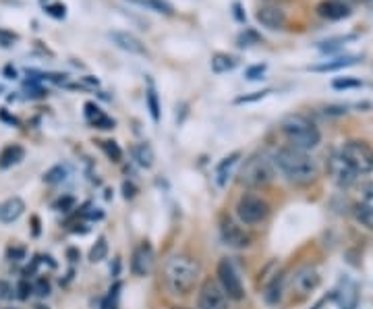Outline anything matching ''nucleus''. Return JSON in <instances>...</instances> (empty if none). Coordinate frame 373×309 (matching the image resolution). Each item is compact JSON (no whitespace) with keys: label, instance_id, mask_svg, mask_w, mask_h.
Segmentation results:
<instances>
[{"label":"nucleus","instance_id":"obj_29","mask_svg":"<svg viewBox=\"0 0 373 309\" xmlns=\"http://www.w3.org/2000/svg\"><path fill=\"white\" fill-rule=\"evenodd\" d=\"M357 197H359V204L373 208V181H363L357 187Z\"/></svg>","mask_w":373,"mask_h":309},{"label":"nucleus","instance_id":"obj_7","mask_svg":"<svg viewBox=\"0 0 373 309\" xmlns=\"http://www.w3.org/2000/svg\"><path fill=\"white\" fill-rule=\"evenodd\" d=\"M216 276H218V285L224 291V295L230 299V301H243L245 299V287H243V280L234 268V264L230 259H220L218 262V268H216Z\"/></svg>","mask_w":373,"mask_h":309},{"label":"nucleus","instance_id":"obj_16","mask_svg":"<svg viewBox=\"0 0 373 309\" xmlns=\"http://www.w3.org/2000/svg\"><path fill=\"white\" fill-rule=\"evenodd\" d=\"M336 299H338L340 309H357L359 308V285L351 278H344L336 293Z\"/></svg>","mask_w":373,"mask_h":309},{"label":"nucleus","instance_id":"obj_20","mask_svg":"<svg viewBox=\"0 0 373 309\" xmlns=\"http://www.w3.org/2000/svg\"><path fill=\"white\" fill-rule=\"evenodd\" d=\"M359 63V56H342V59H334V61H328L323 65H315L311 67V71H317V73H328V71H340V69H347V67H353Z\"/></svg>","mask_w":373,"mask_h":309},{"label":"nucleus","instance_id":"obj_42","mask_svg":"<svg viewBox=\"0 0 373 309\" xmlns=\"http://www.w3.org/2000/svg\"><path fill=\"white\" fill-rule=\"evenodd\" d=\"M15 42H17V36H15V33H10V31H4V29H0V46L8 48V46H13Z\"/></svg>","mask_w":373,"mask_h":309},{"label":"nucleus","instance_id":"obj_10","mask_svg":"<svg viewBox=\"0 0 373 309\" xmlns=\"http://www.w3.org/2000/svg\"><path fill=\"white\" fill-rule=\"evenodd\" d=\"M291 285H293V291H297L298 295L307 297L321 285V274H319V270L315 266L305 264L293 274V282Z\"/></svg>","mask_w":373,"mask_h":309},{"label":"nucleus","instance_id":"obj_32","mask_svg":"<svg viewBox=\"0 0 373 309\" xmlns=\"http://www.w3.org/2000/svg\"><path fill=\"white\" fill-rule=\"evenodd\" d=\"M272 89H261V91H253V93H245V96H238L234 100V104H251V102H259L264 100L266 96H270Z\"/></svg>","mask_w":373,"mask_h":309},{"label":"nucleus","instance_id":"obj_9","mask_svg":"<svg viewBox=\"0 0 373 309\" xmlns=\"http://www.w3.org/2000/svg\"><path fill=\"white\" fill-rule=\"evenodd\" d=\"M197 308L199 309H228V297L224 295L220 285L216 280H206L197 295Z\"/></svg>","mask_w":373,"mask_h":309},{"label":"nucleus","instance_id":"obj_22","mask_svg":"<svg viewBox=\"0 0 373 309\" xmlns=\"http://www.w3.org/2000/svg\"><path fill=\"white\" fill-rule=\"evenodd\" d=\"M210 67H212V71H214L216 75H222V73H228V71H232V69L236 67V59L230 56V54L218 52V54L212 56Z\"/></svg>","mask_w":373,"mask_h":309},{"label":"nucleus","instance_id":"obj_26","mask_svg":"<svg viewBox=\"0 0 373 309\" xmlns=\"http://www.w3.org/2000/svg\"><path fill=\"white\" fill-rule=\"evenodd\" d=\"M146 102H148V110L151 121H153V123H160V100H158V93H155L153 83H149L148 93H146Z\"/></svg>","mask_w":373,"mask_h":309},{"label":"nucleus","instance_id":"obj_6","mask_svg":"<svg viewBox=\"0 0 373 309\" xmlns=\"http://www.w3.org/2000/svg\"><path fill=\"white\" fill-rule=\"evenodd\" d=\"M340 154L355 168V172L359 176L373 172V148L367 142H363V140H351V142H347L342 146Z\"/></svg>","mask_w":373,"mask_h":309},{"label":"nucleus","instance_id":"obj_48","mask_svg":"<svg viewBox=\"0 0 373 309\" xmlns=\"http://www.w3.org/2000/svg\"><path fill=\"white\" fill-rule=\"evenodd\" d=\"M87 218H91V220H102V218H104V212H102L100 208H96V212H87Z\"/></svg>","mask_w":373,"mask_h":309},{"label":"nucleus","instance_id":"obj_36","mask_svg":"<svg viewBox=\"0 0 373 309\" xmlns=\"http://www.w3.org/2000/svg\"><path fill=\"white\" fill-rule=\"evenodd\" d=\"M83 108H85V119L89 121V125H91L93 121H98L100 116H104V110H102L98 104H93V102H87Z\"/></svg>","mask_w":373,"mask_h":309},{"label":"nucleus","instance_id":"obj_1","mask_svg":"<svg viewBox=\"0 0 373 309\" xmlns=\"http://www.w3.org/2000/svg\"><path fill=\"white\" fill-rule=\"evenodd\" d=\"M199 280V264L187 253H172L164 264V285L170 295H189Z\"/></svg>","mask_w":373,"mask_h":309},{"label":"nucleus","instance_id":"obj_23","mask_svg":"<svg viewBox=\"0 0 373 309\" xmlns=\"http://www.w3.org/2000/svg\"><path fill=\"white\" fill-rule=\"evenodd\" d=\"M351 210H353V218L357 220V225H361L367 231H373V208L365 204H355Z\"/></svg>","mask_w":373,"mask_h":309},{"label":"nucleus","instance_id":"obj_11","mask_svg":"<svg viewBox=\"0 0 373 309\" xmlns=\"http://www.w3.org/2000/svg\"><path fill=\"white\" fill-rule=\"evenodd\" d=\"M220 236H222L224 245H228L230 249H247L253 241L251 232L243 229V225H238L230 218L220 225Z\"/></svg>","mask_w":373,"mask_h":309},{"label":"nucleus","instance_id":"obj_15","mask_svg":"<svg viewBox=\"0 0 373 309\" xmlns=\"http://www.w3.org/2000/svg\"><path fill=\"white\" fill-rule=\"evenodd\" d=\"M351 6L344 2V0H323L319 6H317V15L328 19V21H340V19H347L351 17Z\"/></svg>","mask_w":373,"mask_h":309},{"label":"nucleus","instance_id":"obj_35","mask_svg":"<svg viewBox=\"0 0 373 309\" xmlns=\"http://www.w3.org/2000/svg\"><path fill=\"white\" fill-rule=\"evenodd\" d=\"M363 83L359 79L353 77H344V79H334L332 81V87L334 89H355V87H361Z\"/></svg>","mask_w":373,"mask_h":309},{"label":"nucleus","instance_id":"obj_38","mask_svg":"<svg viewBox=\"0 0 373 309\" xmlns=\"http://www.w3.org/2000/svg\"><path fill=\"white\" fill-rule=\"evenodd\" d=\"M33 293V287L27 282V280H21L19 285H17V297L21 299V301H25V299H29V295Z\"/></svg>","mask_w":373,"mask_h":309},{"label":"nucleus","instance_id":"obj_4","mask_svg":"<svg viewBox=\"0 0 373 309\" xmlns=\"http://www.w3.org/2000/svg\"><path fill=\"white\" fill-rule=\"evenodd\" d=\"M276 176V166L268 154L249 156L245 164L238 170V183L247 189H264L268 187Z\"/></svg>","mask_w":373,"mask_h":309},{"label":"nucleus","instance_id":"obj_27","mask_svg":"<svg viewBox=\"0 0 373 309\" xmlns=\"http://www.w3.org/2000/svg\"><path fill=\"white\" fill-rule=\"evenodd\" d=\"M129 2H135V4H142V6H148L155 13H162V15H172L174 13V6L166 0H129Z\"/></svg>","mask_w":373,"mask_h":309},{"label":"nucleus","instance_id":"obj_13","mask_svg":"<svg viewBox=\"0 0 373 309\" xmlns=\"http://www.w3.org/2000/svg\"><path fill=\"white\" fill-rule=\"evenodd\" d=\"M153 262H155V253L149 241L139 243L133 249V257H131V272L139 278L148 276L149 272L153 270Z\"/></svg>","mask_w":373,"mask_h":309},{"label":"nucleus","instance_id":"obj_46","mask_svg":"<svg viewBox=\"0 0 373 309\" xmlns=\"http://www.w3.org/2000/svg\"><path fill=\"white\" fill-rule=\"evenodd\" d=\"M326 114H347V106H330L326 108Z\"/></svg>","mask_w":373,"mask_h":309},{"label":"nucleus","instance_id":"obj_52","mask_svg":"<svg viewBox=\"0 0 373 309\" xmlns=\"http://www.w3.org/2000/svg\"><path fill=\"white\" fill-rule=\"evenodd\" d=\"M176 309H178V308H176Z\"/></svg>","mask_w":373,"mask_h":309},{"label":"nucleus","instance_id":"obj_50","mask_svg":"<svg viewBox=\"0 0 373 309\" xmlns=\"http://www.w3.org/2000/svg\"><path fill=\"white\" fill-rule=\"evenodd\" d=\"M361 2H365V4H373V0H361Z\"/></svg>","mask_w":373,"mask_h":309},{"label":"nucleus","instance_id":"obj_17","mask_svg":"<svg viewBox=\"0 0 373 309\" xmlns=\"http://www.w3.org/2000/svg\"><path fill=\"white\" fill-rule=\"evenodd\" d=\"M284 285H287V276L280 272V274H274L270 278V282L266 285L264 289V299L268 306H278L284 297Z\"/></svg>","mask_w":373,"mask_h":309},{"label":"nucleus","instance_id":"obj_49","mask_svg":"<svg viewBox=\"0 0 373 309\" xmlns=\"http://www.w3.org/2000/svg\"><path fill=\"white\" fill-rule=\"evenodd\" d=\"M69 257H71V262H77V257H79V251H75V249H69Z\"/></svg>","mask_w":373,"mask_h":309},{"label":"nucleus","instance_id":"obj_43","mask_svg":"<svg viewBox=\"0 0 373 309\" xmlns=\"http://www.w3.org/2000/svg\"><path fill=\"white\" fill-rule=\"evenodd\" d=\"M46 10H48V15H52V17H56V19H63V17H65L67 6H65V4H50Z\"/></svg>","mask_w":373,"mask_h":309},{"label":"nucleus","instance_id":"obj_31","mask_svg":"<svg viewBox=\"0 0 373 309\" xmlns=\"http://www.w3.org/2000/svg\"><path fill=\"white\" fill-rule=\"evenodd\" d=\"M351 40H357V36H355V33H349V36L332 38V40H328V42H321V44H319V48L330 52V50H336V48H340L342 44H347V42H351Z\"/></svg>","mask_w":373,"mask_h":309},{"label":"nucleus","instance_id":"obj_30","mask_svg":"<svg viewBox=\"0 0 373 309\" xmlns=\"http://www.w3.org/2000/svg\"><path fill=\"white\" fill-rule=\"evenodd\" d=\"M100 148L104 150V154L108 156L112 162H121V160H123V150L119 148V144H116V142H112V140L100 142Z\"/></svg>","mask_w":373,"mask_h":309},{"label":"nucleus","instance_id":"obj_3","mask_svg":"<svg viewBox=\"0 0 373 309\" xmlns=\"http://www.w3.org/2000/svg\"><path fill=\"white\" fill-rule=\"evenodd\" d=\"M280 131L287 137L289 146L303 150V152L315 150L321 142V133H319L317 125L311 119H307L305 114H287L280 121Z\"/></svg>","mask_w":373,"mask_h":309},{"label":"nucleus","instance_id":"obj_21","mask_svg":"<svg viewBox=\"0 0 373 309\" xmlns=\"http://www.w3.org/2000/svg\"><path fill=\"white\" fill-rule=\"evenodd\" d=\"M25 158V150L17 144L13 146H6L2 152H0V168H10L15 164H19L21 160Z\"/></svg>","mask_w":373,"mask_h":309},{"label":"nucleus","instance_id":"obj_5","mask_svg":"<svg viewBox=\"0 0 373 309\" xmlns=\"http://www.w3.org/2000/svg\"><path fill=\"white\" fill-rule=\"evenodd\" d=\"M234 212H236V218H238L241 225L255 227V225H261L270 216V204L264 197H259V195L245 193L236 202Z\"/></svg>","mask_w":373,"mask_h":309},{"label":"nucleus","instance_id":"obj_18","mask_svg":"<svg viewBox=\"0 0 373 309\" xmlns=\"http://www.w3.org/2000/svg\"><path fill=\"white\" fill-rule=\"evenodd\" d=\"M25 212V202L17 195L8 197L2 206H0V223L4 225H13L15 220L21 218V214Z\"/></svg>","mask_w":373,"mask_h":309},{"label":"nucleus","instance_id":"obj_8","mask_svg":"<svg viewBox=\"0 0 373 309\" xmlns=\"http://www.w3.org/2000/svg\"><path fill=\"white\" fill-rule=\"evenodd\" d=\"M326 168H328V174H330L332 183L338 185L340 189H349V187H353V185L359 181V174H357L355 168L342 158L340 152L328 156Z\"/></svg>","mask_w":373,"mask_h":309},{"label":"nucleus","instance_id":"obj_19","mask_svg":"<svg viewBox=\"0 0 373 309\" xmlns=\"http://www.w3.org/2000/svg\"><path fill=\"white\" fill-rule=\"evenodd\" d=\"M241 156H243L241 152H232V154H228L218 162V166H216V183H218L220 187H224V185L228 183V179H230V174H232V168L238 164Z\"/></svg>","mask_w":373,"mask_h":309},{"label":"nucleus","instance_id":"obj_39","mask_svg":"<svg viewBox=\"0 0 373 309\" xmlns=\"http://www.w3.org/2000/svg\"><path fill=\"white\" fill-rule=\"evenodd\" d=\"M33 293H38L40 297H48L50 295V282L46 278H40L33 287Z\"/></svg>","mask_w":373,"mask_h":309},{"label":"nucleus","instance_id":"obj_25","mask_svg":"<svg viewBox=\"0 0 373 309\" xmlns=\"http://www.w3.org/2000/svg\"><path fill=\"white\" fill-rule=\"evenodd\" d=\"M106 257H108V241H106V236H98V241L89 249V262L98 264Z\"/></svg>","mask_w":373,"mask_h":309},{"label":"nucleus","instance_id":"obj_40","mask_svg":"<svg viewBox=\"0 0 373 309\" xmlns=\"http://www.w3.org/2000/svg\"><path fill=\"white\" fill-rule=\"evenodd\" d=\"M73 206H75L73 195H65V197H61V199L56 202V210H61V212H69V210H73Z\"/></svg>","mask_w":373,"mask_h":309},{"label":"nucleus","instance_id":"obj_44","mask_svg":"<svg viewBox=\"0 0 373 309\" xmlns=\"http://www.w3.org/2000/svg\"><path fill=\"white\" fill-rule=\"evenodd\" d=\"M123 195H125V199H133L137 195V187L131 181H125L123 183Z\"/></svg>","mask_w":373,"mask_h":309},{"label":"nucleus","instance_id":"obj_37","mask_svg":"<svg viewBox=\"0 0 373 309\" xmlns=\"http://www.w3.org/2000/svg\"><path fill=\"white\" fill-rule=\"evenodd\" d=\"M266 69H268V65H251V67H247L245 77L249 79V81H257V79L264 77Z\"/></svg>","mask_w":373,"mask_h":309},{"label":"nucleus","instance_id":"obj_2","mask_svg":"<svg viewBox=\"0 0 373 309\" xmlns=\"http://www.w3.org/2000/svg\"><path fill=\"white\" fill-rule=\"evenodd\" d=\"M272 162L293 185H309L319 174L317 162L309 156V152L297 150L293 146L278 148L274 152Z\"/></svg>","mask_w":373,"mask_h":309},{"label":"nucleus","instance_id":"obj_45","mask_svg":"<svg viewBox=\"0 0 373 309\" xmlns=\"http://www.w3.org/2000/svg\"><path fill=\"white\" fill-rule=\"evenodd\" d=\"M8 257L10 259H23L25 257V249L23 247H8Z\"/></svg>","mask_w":373,"mask_h":309},{"label":"nucleus","instance_id":"obj_47","mask_svg":"<svg viewBox=\"0 0 373 309\" xmlns=\"http://www.w3.org/2000/svg\"><path fill=\"white\" fill-rule=\"evenodd\" d=\"M232 8H234V17H236V21H245V15L241 13V10H243V8H241V4H238V2H234V4H232Z\"/></svg>","mask_w":373,"mask_h":309},{"label":"nucleus","instance_id":"obj_24","mask_svg":"<svg viewBox=\"0 0 373 309\" xmlns=\"http://www.w3.org/2000/svg\"><path fill=\"white\" fill-rule=\"evenodd\" d=\"M133 158H135V162H137L139 166H144V168H151V166H153V160H155L153 150H151V146H148V144H137V146H133Z\"/></svg>","mask_w":373,"mask_h":309},{"label":"nucleus","instance_id":"obj_28","mask_svg":"<svg viewBox=\"0 0 373 309\" xmlns=\"http://www.w3.org/2000/svg\"><path fill=\"white\" fill-rule=\"evenodd\" d=\"M67 174H69V168L63 166V164H56V166H52V168L44 174V183H48V185L63 183V181L67 179Z\"/></svg>","mask_w":373,"mask_h":309},{"label":"nucleus","instance_id":"obj_12","mask_svg":"<svg viewBox=\"0 0 373 309\" xmlns=\"http://www.w3.org/2000/svg\"><path fill=\"white\" fill-rule=\"evenodd\" d=\"M255 19L259 21L261 27H266L270 31H282L289 23L287 13L276 4H261L255 13Z\"/></svg>","mask_w":373,"mask_h":309},{"label":"nucleus","instance_id":"obj_34","mask_svg":"<svg viewBox=\"0 0 373 309\" xmlns=\"http://www.w3.org/2000/svg\"><path fill=\"white\" fill-rule=\"evenodd\" d=\"M119 291H121V282H114V287L108 291V295H106V299H104L102 309H116V303H119Z\"/></svg>","mask_w":373,"mask_h":309},{"label":"nucleus","instance_id":"obj_33","mask_svg":"<svg viewBox=\"0 0 373 309\" xmlns=\"http://www.w3.org/2000/svg\"><path fill=\"white\" fill-rule=\"evenodd\" d=\"M238 44V48H249V46H253V44H259V36L255 33V31H251V29H245L241 36H238V40H236Z\"/></svg>","mask_w":373,"mask_h":309},{"label":"nucleus","instance_id":"obj_51","mask_svg":"<svg viewBox=\"0 0 373 309\" xmlns=\"http://www.w3.org/2000/svg\"><path fill=\"white\" fill-rule=\"evenodd\" d=\"M36 309H48V308H44V306H38V308Z\"/></svg>","mask_w":373,"mask_h":309},{"label":"nucleus","instance_id":"obj_14","mask_svg":"<svg viewBox=\"0 0 373 309\" xmlns=\"http://www.w3.org/2000/svg\"><path fill=\"white\" fill-rule=\"evenodd\" d=\"M108 38L112 40V44H116L121 50H125L129 54H142V56L148 54L146 44L135 33H129V31H110Z\"/></svg>","mask_w":373,"mask_h":309},{"label":"nucleus","instance_id":"obj_41","mask_svg":"<svg viewBox=\"0 0 373 309\" xmlns=\"http://www.w3.org/2000/svg\"><path fill=\"white\" fill-rule=\"evenodd\" d=\"M91 125H93L96 129H104V131H108V129H114V121H112L110 116H106V114H104V116H100L98 121H93Z\"/></svg>","mask_w":373,"mask_h":309}]
</instances>
